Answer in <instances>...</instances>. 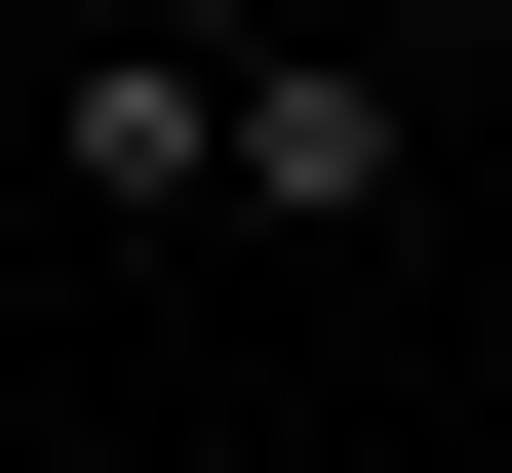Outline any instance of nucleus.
Returning a JSON list of instances; mask_svg holds the SVG:
<instances>
[{
  "instance_id": "f257e3e1",
  "label": "nucleus",
  "mask_w": 512,
  "mask_h": 473,
  "mask_svg": "<svg viewBox=\"0 0 512 473\" xmlns=\"http://www.w3.org/2000/svg\"><path fill=\"white\" fill-rule=\"evenodd\" d=\"M40 158H79V198H237V40H79Z\"/></svg>"
},
{
  "instance_id": "f03ea898",
  "label": "nucleus",
  "mask_w": 512,
  "mask_h": 473,
  "mask_svg": "<svg viewBox=\"0 0 512 473\" xmlns=\"http://www.w3.org/2000/svg\"><path fill=\"white\" fill-rule=\"evenodd\" d=\"M394 158H434V119H394V79H355V40H237V198H316V237H355V198H394Z\"/></svg>"
}]
</instances>
